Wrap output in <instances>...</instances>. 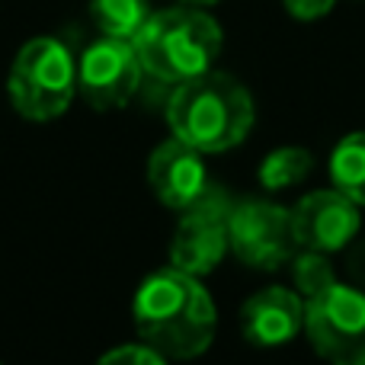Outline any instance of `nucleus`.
<instances>
[{
    "label": "nucleus",
    "mask_w": 365,
    "mask_h": 365,
    "mask_svg": "<svg viewBox=\"0 0 365 365\" xmlns=\"http://www.w3.org/2000/svg\"><path fill=\"white\" fill-rule=\"evenodd\" d=\"M132 317L141 343L180 362L205 353L218 330V311L202 279L177 266L151 272L138 285Z\"/></svg>",
    "instance_id": "f257e3e1"
},
{
    "label": "nucleus",
    "mask_w": 365,
    "mask_h": 365,
    "mask_svg": "<svg viewBox=\"0 0 365 365\" xmlns=\"http://www.w3.org/2000/svg\"><path fill=\"white\" fill-rule=\"evenodd\" d=\"M164 115L173 138L186 141L199 154H225L250 135L257 106L237 77L212 68L177 83L167 96Z\"/></svg>",
    "instance_id": "f03ea898"
},
{
    "label": "nucleus",
    "mask_w": 365,
    "mask_h": 365,
    "mask_svg": "<svg viewBox=\"0 0 365 365\" xmlns=\"http://www.w3.org/2000/svg\"><path fill=\"white\" fill-rule=\"evenodd\" d=\"M221 42L225 36L215 16L186 4L151 13L145 29L132 38L145 74L170 87L212 71L221 55Z\"/></svg>",
    "instance_id": "7ed1b4c3"
},
{
    "label": "nucleus",
    "mask_w": 365,
    "mask_h": 365,
    "mask_svg": "<svg viewBox=\"0 0 365 365\" xmlns=\"http://www.w3.org/2000/svg\"><path fill=\"white\" fill-rule=\"evenodd\" d=\"M6 93L23 119L51 122L77 96V58L61 38L38 36L16 51L6 74Z\"/></svg>",
    "instance_id": "20e7f679"
},
{
    "label": "nucleus",
    "mask_w": 365,
    "mask_h": 365,
    "mask_svg": "<svg viewBox=\"0 0 365 365\" xmlns=\"http://www.w3.org/2000/svg\"><path fill=\"white\" fill-rule=\"evenodd\" d=\"M304 336L330 365H365V292L334 282L304 298Z\"/></svg>",
    "instance_id": "39448f33"
},
{
    "label": "nucleus",
    "mask_w": 365,
    "mask_h": 365,
    "mask_svg": "<svg viewBox=\"0 0 365 365\" xmlns=\"http://www.w3.org/2000/svg\"><path fill=\"white\" fill-rule=\"evenodd\" d=\"M234 205L225 186L208 182L205 192L182 208V218L177 225V234L170 240V266L189 272V276H208L215 266L225 259L227 247V218Z\"/></svg>",
    "instance_id": "423d86ee"
},
{
    "label": "nucleus",
    "mask_w": 365,
    "mask_h": 365,
    "mask_svg": "<svg viewBox=\"0 0 365 365\" xmlns=\"http://www.w3.org/2000/svg\"><path fill=\"white\" fill-rule=\"evenodd\" d=\"M227 247L244 266L276 272L298 250L292 231V208L269 199H244L227 218Z\"/></svg>",
    "instance_id": "0eeeda50"
},
{
    "label": "nucleus",
    "mask_w": 365,
    "mask_h": 365,
    "mask_svg": "<svg viewBox=\"0 0 365 365\" xmlns=\"http://www.w3.org/2000/svg\"><path fill=\"white\" fill-rule=\"evenodd\" d=\"M145 68L138 61V51L125 38H96L77 58V93L87 100V106L119 109L138 93Z\"/></svg>",
    "instance_id": "6e6552de"
},
{
    "label": "nucleus",
    "mask_w": 365,
    "mask_h": 365,
    "mask_svg": "<svg viewBox=\"0 0 365 365\" xmlns=\"http://www.w3.org/2000/svg\"><path fill=\"white\" fill-rule=\"evenodd\" d=\"M359 205L334 186L302 195L292 208L295 244L304 250L340 253L359 237Z\"/></svg>",
    "instance_id": "1a4fd4ad"
},
{
    "label": "nucleus",
    "mask_w": 365,
    "mask_h": 365,
    "mask_svg": "<svg viewBox=\"0 0 365 365\" xmlns=\"http://www.w3.org/2000/svg\"><path fill=\"white\" fill-rule=\"evenodd\" d=\"M304 330V298L282 285L250 295L240 308V334L257 349H276Z\"/></svg>",
    "instance_id": "9d476101"
},
{
    "label": "nucleus",
    "mask_w": 365,
    "mask_h": 365,
    "mask_svg": "<svg viewBox=\"0 0 365 365\" xmlns=\"http://www.w3.org/2000/svg\"><path fill=\"white\" fill-rule=\"evenodd\" d=\"M202 158L205 154H199L180 138H170L160 148H154V154L148 158V186L158 195V202H164L173 212L192 205L212 182Z\"/></svg>",
    "instance_id": "9b49d317"
},
{
    "label": "nucleus",
    "mask_w": 365,
    "mask_h": 365,
    "mask_svg": "<svg viewBox=\"0 0 365 365\" xmlns=\"http://www.w3.org/2000/svg\"><path fill=\"white\" fill-rule=\"evenodd\" d=\"M151 13L154 10L148 0H90V19L100 36L125 38V42H132L145 29Z\"/></svg>",
    "instance_id": "f8f14e48"
},
{
    "label": "nucleus",
    "mask_w": 365,
    "mask_h": 365,
    "mask_svg": "<svg viewBox=\"0 0 365 365\" xmlns=\"http://www.w3.org/2000/svg\"><path fill=\"white\" fill-rule=\"evenodd\" d=\"M330 180L334 189L349 195L356 205H365V132H353L336 141L330 154Z\"/></svg>",
    "instance_id": "ddd939ff"
},
{
    "label": "nucleus",
    "mask_w": 365,
    "mask_h": 365,
    "mask_svg": "<svg viewBox=\"0 0 365 365\" xmlns=\"http://www.w3.org/2000/svg\"><path fill=\"white\" fill-rule=\"evenodd\" d=\"M314 170V158H311L308 148H298V145H285L276 148L263 158L259 164V186L266 192H282V189H292L298 182H304Z\"/></svg>",
    "instance_id": "4468645a"
},
{
    "label": "nucleus",
    "mask_w": 365,
    "mask_h": 365,
    "mask_svg": "<svg viewBox=\"0 0 365 365\" xmlns=\"http://www.w3.org/2000/svg\"><path fill=\"white\" fill-rule=\"evenodd\" d=\"M292 285L302 298H311L317 292L330 289L336 282V272H334V263H330V253H321V250H304L298 247V253H292Z\"/></svg>",
    "instance_id": "2eb2a0df"
},
{
    "label": "nucleus",
    "mask_w": 365,
    "mask_h": 365,
    "mask_svg": "<svg viewBox=\"0 0 365 365\" xmlns=\"http://www.w3.org/2000/svg\"><path fill=\"white\" fill-rule=\"evenodd\" d=\"M167 362L170 359H164V356H160L158 349H151L148 343H128V346L109 349L96 365H167Z\"/></svg>",
    "instance_id": "dca6fc26"
},
{
    "label": "nucleus",
    "mask_w": 365,
    "mask_h": 365,
    "mask_svg": "<svg viewBox=\"0 0 365 365\" xmlns=\"http://www.w3.org/2000/svg\"><path fill=\"white\" fill-rule=\"evenodd\" d=\"M285 13L292 19H302V23H314V19H324L330 10L336 6V0H282Z\"/></svg>",
    "instance_id": "f3484780"
},
{
    "label": "nucleus",
    "mask_w": 365,
    "mask_h": 365,
    "mask_svg": "<svg viewBox=\"0 0 365 365\" xmlns=\"http://www.w3.org/2000/svg\"><path fill=\"white\" fill-rule=\"evenodd\" d=\"M346 276L365 292V237H356L346 247Z\"/></svg>",
    "instance_id": "a211bd4d"
},
{
    "label": "nucleus",
    "mask_w": 365,
    "mask_h": 365,
    "mask_svg": "<svg viewBox=\"0 0 365 365\" xmlns=\"http://www.w3.org/2000/svg\"><path fill=\"white\" fill-rule=\"evenodd\" d=\"M180 4H186V6H202V10H208V6L221 4V0H180Z\"/></svg>",
    "instance_id": "6ab92c4d"
},
{
    "label": "nucleus",
    "mask_w": 365,
    "mask_h": 365,
    "mask_svg": "<svg viewBox=\"0 0 365 365\" xmlns=\"http://www.w3.org/2000/svg\"><path fill=\"white\" fill-rule=\"evenodd\" d=\"M0 365H4V362H0Z\"/></svg>",
    "instance_id": "aec40b11"
}]
</instances>
